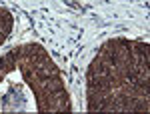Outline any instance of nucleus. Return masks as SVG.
<instances>
[{
	"label": "nucleus",
	"mask_w": 150,
	"mask_h": 114,
	"mask_svg": "<svg viewBox=\"0 0 150 114\" xmlns=\"http://www.w3.org/2000/svg\"><path fill=\"white\" fill-rule=\"evenodd\" d=\"M24 80L28 82V86H32L34 82L38 80H46V78H52V76H60V68L56 66V62L52 60L50 56H44L40 58L36 64L32 66H26V68H20Z\"/></svg>",
	"instance_id": "obj_1"
},
{
	"label": "nucleus",
	"mask_w": 150,
	"mask_h": 114,
	"mask_svg": "<svg viewBox=\"0 0 150 114\" xmlns=\"http://www.w3.org/2000/svg\"><path fill=\"white\" fill-rule=\"evenodd\" d=\"M36 104H38L40 112H70L72 110V102L68 98L66 88L52 92V94H46V96H38Z\"/></svg>",
	"instance_id": "obj_2"
},
{
	"label": "nucleus",
	"mask_w": 150,
	"mask_h": 114,
	"mask_svg": "<svg viewBox=\"0 0 150 114\" xmlns=\"http://www.w3.org/2000/svg\"><path fill=\"white\" fill-rule=\"evenodd\" d=\"M16 68H18V48H12L0 58V72L6 76L8 72H12Z\"/></svg>",
	"instance_id": "obj_3"
},
{
	"label": "nucleus",
	"mask_w": 150,
	"mask_h": 114,
	"mask_svg": "<svg viewBox=\"0 0 150 114\" xmlns=\"http://www.w3.org/2000/svg\"><path fill=\"white\" fill-rule=\"evenodd\" d=\"M12 26H14V18H12V14L6 10V8L0 6V34L8 38L10 32H12Z\"/></svg>",
	"instance_id": "obj_4"
},
{
	"label": "nucleus",
	"mask_w": 150,
	"mask_h": 114,
	"mask_svg": "<svg viewBox=\"0 0 150 114\" xmlns=\"http://www.w3.org/2000/svg\"><path fill=\"white\" fill-rule=\"evenodd\" d=\"M2 80H4V74H2V72H0V82H2Z\"/></svg>",
	"instance_id": "obj_5"
}]
</instances>
